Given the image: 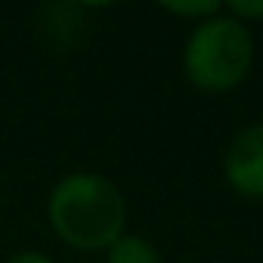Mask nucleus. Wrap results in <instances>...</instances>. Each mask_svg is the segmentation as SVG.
Masks as SVG:
<instances>
[{
    "label": "nucleus",
    "mask_w": 263,
    "mask_h": 263,
    "mask_svg": "<svg viewBox=\"0 0 263 263\" xmlns=\"http://www.w3.org/2000/svg\"><path fill=\"white\" fill-rule=\"evenodd\" d=\"M50 226L78 251H102L124 235L127 204L118 186L99 174H68L47 201Z\"/></svg>",
    "instance_id": "1"
},
{
    "label": "nucleus",
    "mask_w": 263,
    "mask_h": 263,
    "mask_svg": "<svg viewBox=\"0 0 263 263\" xmlns=\"http://www.w3.org/2000/svg\"><path fill=\"white\" fill-rule=\"evenodd\" d=\"M254 62V41L241 19L211 16L189 34L183 65L198 90L223 93L245 81Z\"/></svg>",
    "instance_id": "2"
},
{
    "label": "nucleus",
    "mask_w": 263,
    "mask_h": 263,
    "mask_svg": "<svg viewBox=\"0 0 263 263\" xmlns=\"http://www.w3.org/2000/svg\"><path fill=\"white\" fill-rule=\"evenodd\" d=\"M229 186L245 198H263V124H248L229 143L223 161Z\"/></svg>",
    "instance_id": "3"
},
{
    "label": "nucleus",
    "mask_w": 263,
    "mask_h": 263,
    "mask_svg": "<svg viewBox=\"0 0 263 263\" xmlns=\"http://www.w3.org/2000/svg\"><path fill=\"white\" fill-rule=\"evenodd\" d=\"M108 263H158V251L143 235H118L108 245Z\"/></svg>",
    "instance_id": "4"
},
{
    "label": "nucleus",
    "mask_w": 263,
    "mask_h": 263,
    "mask_svg": "<svg viewBox=\"0 0 263 263\" xmlns=\"http://www.w3.org/2000/svg\"><path fill=\"white\" fill-rule=\"evenodd\" d=\"M164 10L177 16H217L220 4H211V0H204V4H164Z\"/></svg>",
    "instance_id": "5"
},
{
    "label": "nucleus",
    "mask_w": 263,
    "mask_h": 263,
    "mask_svg": "<svg viewBox=\"0 0 263 263\" xmlns=\"http://www.w3.org/2000/svg\"><path fill=\"white\" fill-rule=\"evenodd\" d=\"M226 16H232V19H238V16L260 19L263 16V4H226Z\"/></svg>",
    "instance_id": "6"
},
{
    "label": "nucleus",
    "mask_w": 263,
    "mask_h": 263,
    "mask_svg": "<svg viewBox=\"0 0 263 263\" xmlns=\"http://www.w3.org/2000/svg\"><path fill=\"white\" fill-rule=\"evenodd\" d=\"M7 263H53V260L44 257V254H37V251H22V254H13Z\"/></svg>",
    "instance_id": "7"
}]
</instances>
